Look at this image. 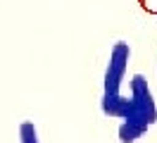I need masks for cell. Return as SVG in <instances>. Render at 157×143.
<instances>
[{
  "label": "cell",
  "instance_id": "obj_4",
  "mask_svg": "<svg viewBox=\"0 0 157 143\" xmlns=\"http://www.w3.org/2000/svg\"><path fill=\"white\" fill-rule=\"evenodd\" d=\"M143 133H145V129L133 126V124H126V122H121V124H119V129H117V136H119V141H121V143H136Z\"/></svg>",
  "mask_w": 157,
  "mask_h": 143
},
{
  "label": "cell",
  "instance_id": "obj_2",
  "mask_svg": "<svg viewBox=\"0 0 157 143\" xmlns=\"http://www.w3.org/2000/svg\"><path fill=\"white\" fill-rule=\"evenodd\" d=\"M128 57H131V48L126 41H117L112 53L107 60V69H105V79H102V93L105 95H114L121 93V84L126 76V67H128Z\"/></svg>",
  "mask_w": 157,
  "mask_h": 143
},
{
  "label": "cell",
  "instance_id": "obj_5",
  "mask_svg": "<svg viewBox=\"0 0 157 143\" xmlns=\"http://www.w3.org/2000/svg\"><path fill=\"white\" fill-rule=\"evenodd\" d=\"M19 143H40L38 141V129L29 119H24L19 124Z\"/></svg>",
  "mask_w": 157,
  "mask_h": 143
},
{
  "label": "cell",
  "instance_id": "obj_3",
  "mask_svg": "<svg viewBox=\"0 0 157 143\" xmlns=\"http://www.w3.org/2000/svg\"><path fill=\"white\" fill-rule=\"evenodd\" d=\"M128 107H131V100L128 95H121V93H114V95H105L102 93V100H100V110L102 114L107 117H114V119H126L128 114Z\"/></svg>",
  "mask_w": 157,
  "mask_h": 143
},
{
  "label": "cell",
  "instance_id": "obj_1",
  "mask_svg": "<svg viewBox=\"0 0 157 143\" xmlns=\"http://www.w3.org/2000/svg\"><path fill=\"white\" fill-rule=\"evenodd\" d=\"M128 88H131V93H128L131 107H128V114L124 122L147 131L157 122V105H155V98H152V91L147 86V79L143 74H133L128 81Z\"/></svg>",
  "mask_w": 157,
  "mask_h": 143
}]
</instances>
